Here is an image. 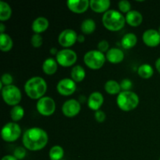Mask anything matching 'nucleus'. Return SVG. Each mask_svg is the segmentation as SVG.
<instances>
[{
	"label": "nucleus",
	"mask_w": 160,
	"mask_h": 160,
	"mask_svg": "<svg viewBox=\"0 0 160 160\" xmlns=\"http://www.w3.org/2000/svg\"><path fill=\"white\" fill-rule=\"evenodd\" d=\"M67 8L73 13L81 14L85 12L90 7L88 0H68L67 2Z\"/></svg>",
	"instance_id": "nucleus-14"
},
{
	"label": "nucleus",
	"mask_w": 160,
	"mask_h": 160,
	"mask_svg": "<svg viewBox=\"0 0 160 160\" xmlns=\"http://www.w3.org/2000/svg\"><path fill=\"white\" fill-rule=\"evenodd\" d=\"M24 113V109L20 105H17V106L12 107L9 114H10V118L12 119V122L17 123V122L20 121L23 118Z\"/></svg>",
	"instance_id": "nucleus-28"
},
{
	"label": "nucleus",
	"mask_w": 160,
	"mask_h": 160,
	"mask_svg": "<svg viewBox=\"0 0 160 160\" xmlns=\"http://www.w3.org/2000/svg\"><path fill=\"white\" fill-rule=\"evenodd\" d=\"M70 76H71V79L73 80L74 82L80 83L83 81L85 78L86 72L84 67H81L80 65L74 66L72 68L71 72H70Z\"/></svg>",
	"instance_id": "nucleus-22"
},
{
	"label": "nucleus",
	"mask_w": 160,
	"mask_h": 160,
	"mask_svg": "<svg viewBox=\"0 0 160 160\" xmlns=\"http://www.w3.org/2000/svg\"><path fill=\"white\" fill-rule=\"evenodd\" d=\"M138 74L143 79H149L154 74V70L151 65L144 63L142 64L138 69Z\"/></svg>",
	"instance_id": "nucleus-26"
},
{
	"label": "nucleus",
	"mask_w": 160,
	"mask_h": 160,
	"mask_svg": "<svg viewBox=\"0 0 160 160\" xmlns=\"http://www.w3.org/2000/svg\"><path fill=\"white\" fill-rule=\"evenodd\" d=\"M56 90L58 93L62 96L72 95L77 90L76 82L71 78H63L61 79L56 85Z\"/></svg>",
	"instance_id": "nucleus-11"
},
{
	"label": "nucleus",
	"mask_w": 160,
	"mask_h": 160,
	"mask_svg": "<svg viewBox=\"0 0 160 160\" xmlns=\"http://www.w3.org/2000/svg\"><path fill=\"white\" fill-rule=\"evenodd\" d=\"M48 142L46 131L40 128H31L26 130L22 138L23 147L27 150L37 152L43 149Z\"/></svg>",
	"instance_id": "nucleus-1"
},
{
	"label": "nucleus",
	"mask_w": 160,
	"mask_h": 160,
	"mask_svg": "<svg viewBox=\"0 0 160 160\" xmlns=\"http://www.w3.org/2000/svg\"><path fill=\"white\" fill-rule=\"evenodd\" d=\"M58 62L53 58H48L42 63V71L48 76L55 74L58 70Z\"/></svg>",
	"instance_id": "nucleus-20"
},
{
	"label": "nucleus",
	"mask_w": 160,
	"mask_h": 160,
	"mask_svg": "<svg viewBox=\"0 0 160 160\" xmlns=\"http://www.w3.org/2000/svg\"><path fill=\"white\" fill-rule=\"evenodd\" d=\"M24 91L30 98L39 100L45 96V94L46 93L47 83L45 80L41 77H33L26 81Z\"/></svg>",
	"instance_id": "nucleus-2"
},
{
	"label": "nucleus",
	"mask_w": 160,
	"mask_h": 160,
	"mask_svg": "<svg viewBox=\"0 0 160 160\" xmlns=\"http://www.w3.org/2000/svg\"><path fill=\"white\" fill-rule=\"evenodd\" d=\"M21 128L15 122H9L2 127L1 137L6 142H14L21 135Z\"/></svg>",
	"instance_id": "nucleus-7"
},
{
	"label": "nucleus",
	"mask_w": 160,
	"mask_h": 160,
	"mask_svg": "<svg viewBox=\"0 0 160 160\" xmlns=\"http://www.w3.org/2000/svg\"><path fill=\"white\" fill-rule=\"evenodd\" d=\"M158 31H159V34H160V26H159V29H158Z\"/></svg>",
	"instance_id": "nucleus-42"
},
{
	"label": "nucleus",
	"mask_w": 160,
	"mask_h": 160,
	"mask_svg": "<svg viewBox=\"0 0 160 160\" xmlns=\"http://www.w3.org/2000/svg\"><path fill=\"white\" fill-rule=\"evenodd\" d=\"M2 160H18L13 155H6L2 158Z\"/></svg>",
	"instance_id": "nucleus-37"
},
{
	"label": "nucleus",
	"mask_w": 160,
	"mask_h": 160,
	"mask_svg": "<svg viewBox=\"0 0 160 160\" xmlns=\"http://www.w3.org/2000/svg\"><path fill=\"white\" fill-rule=\"evenodd\" d=\"M2 97L6 104L10 106H15L19 105L22 99V94L19 88L16 85L4 86L1 90Z\"/></svg>",
	"instance_id": "nucleus-6"
},
{
	"label": "nucleus",
	"mask_w": 160,
	"mask_h": 160,
	"mask_svg": "<svg viewBox=\"0 0 160 160\" xmlns=\"http://www.w3.org/2000/svg\"><path fill=\"white\" fill-rule=\"evenodd\" d=\"M31 44L34 48H39L43 44V38L41 34H34L31 38Z\"/></svg>",
	"instance_id": "nucleus-31"
},
{
	"label": "nucleus",
	"mask_w": 160,
	"mask_h": 160,
	"mask_svg": "<svg viewBox=\"0 0 160 160\" xmlns=\"http://www.w3.org/2000/svg\"><path fill=\"white\" fill-rule=\"evenodd\" d=\"M78 34L72 29H65L59 34L58 42L64 48H69L78 42Z\"/></svg>",
	"instance_id": "nucleus-10"
},
{
	"label": "nucleus",
	"mask_w": 160,
	"mask_h": 160,
	"mask_svg": "<svg viewBox=\"0 0 160 160\" xmlns=\"http://www.w3.org/2000/svg\"><path fill=\"white\" fill-rule=\"evenodd\" d=\"M12 81H13V78H12V75L10 73H3L1 77V81L0 82L3 84L4 86H9L12 85Z\"/></svg>",
	"instance_id": "nucleus-33"
},
{
	"label": "nucleus",
	"mask_w": 160,
	"mask_h": 160,
	"mask_svg": "<svg viewBox=\"0 0 160 160\" xmlns=\"http://www.w3.org/2000/svg\"><path fill=\"white\" fill-rule=\"evenodd\" d=\"M48 26H49V22L48 19L44 17H39L33 21L31 29L34 31V34H41L48 29Z\"/></svg>",
	"instance_id": "nucleus-19"
},
{
	"label": "nucleus",
	"mask_w": 160,
	"mask_h": 160,
	"mask_svg": "<svg viewBox=\"0 0 160 160\" xmlns=\"http://www.w3.org/2000/svg\"><path fill=\"white\" fill-rule=\"evenodd\" d=\"M95 119L98 123H103L106 119V115L104 112V111L101 110V109L96 111L95 112Z\"/></svg>",
	"instance_id": "nucleus-36"
},
{
	"label": "nucleus",
	"mask_w": 160,
	"mask_h": 160,
	"mask_svg": "<svg viewBox=\"0 0 160 160\" xmlns=\"http://www.w3.org/2000/svg\"><path fill=\"white\" fill-rule=\"evenodd\" d=\"M119 10L121 13H128L131 11V4L128 0H122L118 2Z\"/></svg>",
	"instance_id": "nucleus-30"
},
{
	"label": "nucleus",
	"mask_w": 160,
	"mask_h": 160,
	"mask_svg": "<svg viewBox=\"0 0 160 160\" xmlns=\"http://www.w3.org/2000/svg\"><path fill=\"white\" fill-rule=\"evenodd\" d=\"M62 160H63V159H62Z\"/></svg>",
	"instance_id": "nucleus-44"
},
{
	"label": "nucleus",
	"mask_w": 160,
	"mask_h": 160,
	"mask_svg": "<svg viewBox=\"0 0 160 160\" xmlns=\"http://www.w3.org/2000/svg\"><path fill=\"white\" fill-rule=\"evenodd\" d=\"M142 41L147 46L157 47L160 44V34L157 30L148 29L142 34Z\"/></svg>",
	"instance_id": "nucleus-13"
},
{
	"label": "nucleus",
	"mask_w": 160,
	"mask_h": 160,
	"mask_svg": "<svg viewBox=\"0 0 160 160\" xmlns=\"http://www.w3.org/2000/svg\"><path fill=\"white\" fill-rule=\"evenodd\" d=\"M159 160H160V158H159Z\"/></svg>",
	"instance_id": "nucleus-43"
},
{
	"label": "nucleus",
	"mask_w": 160,
	"mask_h": 160,
	"mask_svg": "<svg viewBox=\"0 0 160 160\" xmlns=\"http://www.w3.org/2000/svg\"><path fill=\"white\" fill-rule=\"evenodd\" d=\"M105 91L110 95H118L122 92L120 84L115 80H109L104 86Z\"/></svg>",
	"instance_id": "nucleus-24"
},
{
	"label": "nucleus",
	"mask_w": 160,
	"mask_h": 160,
	"mask_svg": "<svg viewBox=\"0 0 160 160\" xmlns=\"http://www.w3.org/2000/svg\"><path fill=\"white\" fill-rule=\"evenodd\" d=\"M97 48H98V51H100L101 52H107L109 50V42H108V41L102 40L98 43Z\"/></svg>",
	"instance_id": "nucleus-35"
},
{
	"label": "nucleus",
	"mask_w": 160,
	"mask_h": 160,
	"mask_svg": "<svg viewBox=\"0 0 160 160\" xmlns=\"http://www.w3.org/2000/svg\"><path fill=\"white\" fill-rule=\"evenodd\" d=\"M111 2L109 0H91L90 8L96 13H103L109 10Z\"/></svg>",
	"instance_id": "nucleus-17"
},
{
	"label": "nucleus",
	"mask_w": 160,
	"mask_h": 160,
	"mask_svg": "<svg viewBox=\"0 0 160 160\" xmlns=\"http://www.w3.org/2000/svg\"><path fill=\"white\" fill-rule=\"evenodd\" d=\"M120 84L122 92H128V91H131V88L133 86L132 81H131V80L128 79V78L123 79Z\"/></svg>",
	"instance_id": "nucleus-34"
},
{
	"label": "nucleus",
	"mask_w": 160,
	"mask_h": 160,
	"mask_svg": "<svg viewBox=\"0 0 160 160\" xmlns=\"http://www.w3.org/2000/svg\"><path fill=\"white\" fill-rule=\"evenodd\" d=\"M126 23L129 26L137 28L142 24L143 21V16L140 12L137 10H131L125 16Z\"/></svg>",
	"instance_id": "nucleus-18"
},
{
	"label": "nucleus",
	"mask_w": 160,
	"mask_h": 160,
	"mask_svg": "<svg viewBox=\"0 0 160 160\" xmlns=\"http://www.w3.org/2000/svg\"><path fill=\"white\" fill-rule=\"evenodd\" d=\"M102 24L105 28L110 31H119L123 29L126 23L125 17L119 11L109 9L102 16Z\"/></svg>",
	"instance_id": "nucleus-3"
},
{
	"label": "nucleus",
	"mask_w": 160,
	"mask_h": 160,
	"mask_svg": "<svg viewBox=\"0 0 160 160\" xmlns=\"http://www.w3.org/2000/svg\"><path fill=\"white\" fill-rule=\"evenodd\" d=\"M104 102V97L99 92H94L90 94L88 98V106L93 111L99 110Z\"/></svg>",
	"instance_id": "nucleus-15"
},
{
	"label": "nucleus",
	"mask_w": 160,
	"mask_h": 160,
	"mask_svg": "<svg viewBox=\"0 0 160 160\" xmlns=\"http://www.w3.org/2000/svg\"><path fill=\"white\" fill-rule=\"evenodd\" d=\"M5 30H6V27H5L4 23H0V34H4Z\"/></svg>",
	"instance_id": "nucleus-41"
},
{
	"label": "nucleus",
	"mask_w": 160,
	"mask_h": 160,
	"mask_svg": "<svg viewBox=\"0 0 160 160\" xmlns=\"http://www.w3.org/2000/svg\"><path fill=\"white\" fill-rule=\"evenodd\" d=\"M81 106L80 102L73 98L66 101L62 106V114L69 118H72L78 115L81 112Z\"/></svg>",
	"instance_id": "nucleus-12"
},
{
	"label": "nucleus",
	"mask_w": 160,
	"mask_h": 160,
	"mask_svg": "<svg viewBox=\"0 0 160 160\" xmlns=\"http://www.w3.org/2000/svg\"><path fill=\"white\" fill-rule=\"evenodd\" d=\"M27 155L26 148L24 147H17L15 148L13 152V156H15L18 160H21L24 159Z\"/></svg>",
	"instance_id": "nucleus-32"
},
{
	"label": "nucleus",
	"mask_w": 160,
	"mask_h": 160,
	"mask_svg": "<svg viewBox=\"0 0 160 160\" xmlns=\"http://www.w3.org/2000/svg\"><path fill=\"white\" fill-rule=\"evenodd\" d=\"M106 60L112 64L120 63L124 59V52L123 50L117 48H111L106 52Z\"/></svg>",
	"instance_id": "nucleus-16"
},
{
	"label": "nucleus",
	"mask_w": 160,
	"mask_h": 160,
	"mask_svg": "<svg viewBox=\"0 0 160 160\" xmlns=\"http://www.w3.org/2000/svg\"><path fill=\"white\" fill-rule=\"evenodd\" d=\"M48 156L51 160H62L64 156V149L60 145H54L49 150Z\"/></svg>",
	"instance_id": "nucleus-29"
},
{
	"label": "nucleus",
	"mask_w": 160,
	"mask_h": 160,
	"mask_svg": "<svg viewBox=\"0 0 160 160\" xmlns=\"http://www.w3.org/2000/svg\"><path fill=\"white\" fill-rule=\"evenodd\" d=\"M58 64L62 67H70L75 64L78 60V55L73 50L63 48L58 52L56 56Z\"/></svg>",
	"instance_id": "nucleus-9"
},
{
	"label": "nucleus",
	"mask_w": 160,
	"mask_h": 160,
	"mask_svg": "<svg viewBox=\"0 0 160 160\" xmlns=\"http://www.w3.org/2000/svg\"><path fill=\"white\" fill-rule=\"evenodd\" d=\"M106 57L104 53L97 50H90L84 56V62L86 67L93 70H98L104 66Z\"/></svg>",
	"instance_id": "nucleus-5"
},
{
	"label": "nucleus",
	"mask_w": 160,
	"mask_h": 160,
	"mask_svg": "<svg viewBox=\"0 0 160 160\" xmlns=\"http://www.w3.org/2000/svg\"><path fill=\"white\" fill-rule=\"evenodd\" d=\"M138 43V38L134 33H128L124 34L121 39V45L124 49H131Z\"/></svg>",
	"instance_id": "nucleus-21"
},
{
	"label": "nucleus",
	"mask_w": 160,
	"mask_h": 160,
	"mask_svg": "<svg viewBox=\"0 0 160 160\" xmlns=\"http://www.w3.org/2000/svg\"><path fill=\"white\" fill-rule=\"evenodd\" d=\"M96 29V23L95 20L92 19L88 18L83 20L81 24V30L83 34H91L95 32Z\"/></svg>",
	"instance_id": "nucleus-27"
},
{
	"label": "nucleus",
	"mask_w": 160,
	"mask_h": 160,
	"mask_svg": "<svg viewBox=\"0 0 160 160\" xmlns=\"http://www.w3.org/2000/svg\"><path fill=\"white\" fill-rule=\"evenodd\" d=\"M12 11L10 6L6 2H0V21L2 23L7 21L10 19Z\"/></svg>",
	"instance_id": "nucleus-25"
},
{
	"label": "nucleus",
	"mask_w": 160,
	"mask_h": 160,
	"mask_svg": "<svg viewBox=\"0 0 160 160\" xmlns=\"http://www.w3.org/2000/svg\"><path fill=\"white\" fill-rule=\"evenodd\" d=\"M36 109L38 113L43 117H50L55 112L56 109V102L52 98L44 96L38 100Z\"/></svg>",
	"instance_id": "nucleus-8"
},
{
	"label": "nucleus",
	"mask_w": 160,
	"mask_h": 160,
	"mask_svg": "<svg viewBox=\"0 0 160 160\" xmlns=\"http://www.w3.org/2000/svg\"><path fill=\"white\" fill-rule=\"evenodd\" d=\"M13 47V41L9 34H0V49L3 52H8Z\"/></svg>",
	"instance_id": "nucleus-23"
},
{
	"label": "nucleus",
	"mask_w": 160,
	"mask_h": 160,
	"mask_svg": "<svg viewBox=\"0 0 160 160\" xmlns=\"http://www.w3.org/2000/svg\"><path fill=\"white\" fill-rule=\"evenodd\" d=\"M58 52H59V51H58L57 48H55V47H53V48H52L51 49H50L49 52H50V54L52 55V56H56V55H57Z\"/></svg>",
	"instance_id": "nucleus-40"
},
{
	"label": "nucleus",
	"mask_w": 160,
	"mask_h": 160,
	"mask_svg": "<svg viewBox=\"0 0 160 160\" xmlns=\"http://www.w3.org/2000/svg\"><path fill=\"white\" fill-rule=\"evenodd\" d=\"M155 66H156V69L158 72L160 73V58L156 59V63H155Z\"/></svg>",
	"instance_id": "nucleus-39"
},
{
	"label": "nucleus",
	"mask_w": 160,
	"mask_h": 160,
	"mask_svg": "<svg viewBox=\"0 0 160 160\" xmlns=\"http://www.w3.org/2000/svg\"><path fill=\"white\" fill-rule=\"evenodd\" d=\"M84 41H85V38L83 34H79L78 37V42L79 43H84Z\"/></svg>",
	"instance_id": "nucleus-38"
},
{
	"label": "nucleus",
	"mask_w": 160,
	"mask_h": 160,
	"mask_svg": "<svg viewBox=\"0 0 160 160\" xmlns=\"http://www.w3.org/2000/svg\"><path fill=\"white\" fill-rule=\"evenodd\" d=\"M139 97L132 91L121 92L117 97V106L124 112L134 110L139 105Z\"/></svg>",
	"instance_id": "nucleus-4"
}]
</instances>
